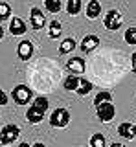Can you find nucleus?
Masks as SVG:
<instances>
[{
  "label": "nucleus",
  "mask_w": 136,
  "mask_h": 147,
  "mask_svg": "<svg viewBox=\"0 0 136 147\" xmlns=\"http://www.w3.org/2000/svg\"><path fill=\"white\" fill-rule=\"evenodd\" d=\"M46 110H48V99L44 96H39L31 103V107L26 110V118L30 123H40L42 118L46 116Z\"/></svg>",
  "instance_id": "1"
},
{
  "label": "nucleus",
  "mask_w": 136,
  "mask_h": 147,
  "mask_svg": "<svg viewBox=\"0 0 136 147\" xmlns=\"http://www.w3.org/2000/svg\"><path fill=\"white\" fill-rule=\"evenodd\" d=\"M31 98H33V92H31L30 86H26V85H17L15 88L11 90V99L15 101L17 105H26V103H30Z\"/></svg>",
  "instance_id": "2"
},
{
  "label": "nucleus",
  "mask_w": 136,
  "mask_h": 147,
  "mask_svg": "<svg viewBox=\"0 0 136 147\" xmlns=\"http://www.w3.org/2000/svg\"><path fill=\"white\" fill-rule=\"evenodd\" d=\"M96 110H98V118L101 119L103 123H108V121H112V119H114L116 109H114V103H112V99L98 103V105H96Z\"/></svg>",
  "instance_id": "3"
},
{
  "label": "nucleus",
  "mask_w": 136,
  "mask_h": 147,
  "mask_svg": "<svg viewBox=\"0 0 136 147\" xmlns=\"http://www.w3.org/2000/svg\"><path fill=\"white\" fill-rule=\"evenodd\" d=\"M19 134H20V129L17 127L15 123H7V125H4L2 131H0V144L11 145L13 142H17Z\"/></svg>",
  "instance_id": "4"
},
{
  "label": "nucleus",
  "mask_w": 136,
  "mask_h": 147,
  "mask_svg": "<svg viewBox=\"0 0 136 147\" xmlns=\"http://www.w3.org/2000/svg\"><path fill=\"white\" fill-rule=\"evenodd\" d=\"M70 123V112L66 109H55L50 116V125L52 127H57V129H63Z\"/></svg>",
  "instance_id": "5"
},
{
  "label": "nucleus",
  "mask_w": 136,
  "mask_h": 147,
  "mask_svg": "<svg viewBox=\"0 0 136 147\" xmlns=\"http://www.w3.org/2000/svg\"><path fill=\"white\" fill-rule=\"evenodd\" d=\"M103 24L108 31H116L120 30L121 24H123V18H121L120 11H116V9H110V11H107L105 18H103Z\"/></svg>",
  "instance_id": "6"
},
{
  "label": "nucleus",
  "mask_w": 136,
  "mask_h": 147,
  "mask_svg": "<svg viewBox=\"0 0 136 147\" xmlns=\"http://www.w3.org/2000/svg\"><path fill=\"white\" fill-rule=\"evenodd\" d=\"M30 22H31V28L33 30H42L44 24H46V17L42 15V11H40L39 7H31L30 11Z\"/></svg>",
  "instance_id": "7"
},
{
  "label": "nucleus",
  "mask_w": 136,
  "mask_h": 147,
  "mask_svg": "<svg viewBox=\"0 0 136 147\" xmlns=\"http://www.w3.org/2000/svg\"><path fill=\"white\" fill-rule=\"evenodd\" d=\"M98 44H99V37L98 35H87V37H83L79 48H81L83 53H90V52H94V50L98 48Z\"/></svg>",
  "instance_id": "8"
},
{
  "label": "nucleus",
  "mask_w": 136,
  "mask_h": 147,
  "mask_svg": "<svg viewBox=\"0 0 136 147\" xmlns=\"http://www.w3.org/2000/svg\"><path fill=\"white\" fill-rule=\"evenodd\" d=\"M17 55H19V59H22V61H30L31 55H33V42L31 40H22V42H19Z\"/></svg>",
  "instance_id": "9"
},
{
  "label": "nucleus",
  "mask_w": 136,
  "mask_h": 147,
  "mask_svg": "<svg viewBox=\"0 0 136 147\" xmlns=\"http://www.w3.org/2000/svg\"><path fill=\"white\" fill-rule=\"evenodd\" d=\"M118 134L123 140H136V125L134 123H120L118 125Z\"/></svg>",
  "instance_id": "10"
},
{
  "label": "nucleus",
  "mask_w": 136,
  "mask_h": 147,
  "mask_svg": "<svg viewBox=\"0 0 136 147\" xmlns=\"http://www.w3.org/2000/svg\"><path fill=\"white\" fill-rule=\"evenodd\" d=\"M26 31H28L26 22L22 20V18H19V17H13L11 18V24H9V33L11 35H24Z\"/></svg>",
  "instance_id": "11"
},
{
  "label": "nucleus",
  "mask_w": 136,
  "mask_h": 147,
  "mask_svg": "<svg viewBox=\"0 0 136 147\" xmlns=\"http://www.w3.org/2000/svg\"><path fill=\"white\" fill-rule=\"evenodd\" d=\"M66 68L72 74H83L85 72V59L83 57H72V59H68Z\"/></svg>",
  "instance_id": "12"
},
{
  "label": "nucleus",
  "mask_w": 136,
  "mask_h": 147,
  "mask_svg": "<svg viewBox=\"0 0 136 147\" xmlns=\"http://www.w3.org/2000/svg\"><path fill=\"white\" fill-rule=\"evenodd\" d=\"M101 13V4L98 0H90L87 6V17L88 18H98V15Z\"/></svg>",
  "instance_id": "13"
},
{
  "label": "nucleus",
  "mask_w": 136,
  "mask_h": 147,
  "mask_svg": "<svg viewBox=\"0 0 136 147\" xmlns=\"http://www.w3.org/2000/svg\"><path fill=\"white\" fill-rule=\"evenodd\" d=\"M75 50V40L72 39V37H68V39H65L61 44H59V53L65 55V53H70Z\"/></svg>",
  "instance_id": "14"
},
{
  "label": "nucleus",
  "mask_w": 136,
  "mask_h": 147,
  "mask_svg": "<svg viewBox=\"0 0 136 147\" xmlns=\"http://www.w3.org/2000/svg\"><path fill=\"white\" fill-rule=\"evenodd\" d=\"M92 83H90L88 79H83V77H79V86H77V94L79 96H87V94H90V92H92Z\"/></svg>",
  "instance_id": "15"
},
{
  "label": "nucleus",
  "mask_w": 136,
  "mask_h": 147,
  "mask_svg": "<svg viewBox=\"0 0 136 147\" xmlns=\"http://www.w3.org/2000/svg\"><path fill=\"white\" fill-rule=\"evenodd\" d=\"M81 7H83L81 0H68V4H66V11H68V15H79Z\"/></svg>",
  "instance_id": "16"
},
{
  "label": "nucleus",
  "mask_w": 136,
  "mask_h": 147,
  "mask_svg": "<svg viewBox=\"0 0 136 147\" xmlns=\"http://www.w3.org/2000/svg\"><path fill=\"white\" fill-rule=\"evenodd\" d=\"M77 86H79V77L77 76H68L66 79H65V88L66 90L75 92V90H77Z\"/></svg>",
  "instance_id": "17"
},
{
  "label": "nucleus",
  "mask_w": 136,
  "mask_h": 147,
  "mask_svg": "<svg viewBox=\"0 0 136 147\" xmlns=\"http://www.w3.org/2000/svg\"><path fill=\"white\" fill-rule=\"evenodd\" d=\"M61 22L59 20H52L50 22V31H48V35L52 37V39H59L61 37Z\"/></svg>",
  "instance_id": "18"
},
{
  "label": "nucleus",
  "mask_w": 136,
  "mask_h": 147,
  "mask_svg": "<svg viewBox=\"0 0 136 147\" xmlns=\"http://www.w3.org/2000/svg\"><path fill=\"white\" fill-rule=\"evenodd\" d=\"M44 6H46V9L50 13H57L61 11V0H44Z\"/></svg>",
  "instance_id": "19"
},
{
  "label": "nucleus",
  "mask_w": 136,
  "mask_h": 147,
  "mask_svg": "<svg viewBox=\"0 0 136 147\" xmlns=\"http://www.w3.org/2000/svg\"><path fill=\"white\" fill-rule=\"evenodd\" d=\"M11 15V6L7 2H0V20H7Z\"/></svg>",
  "instance_id": "20"
},
{
  "label": "nucleus",
  "mask_w": 136,
  "mask_h": 147,
  "mask_svg": "<svg viewBox=\"0 0 136 147\" xmlns=\"http://www.w3.org/2000/svg\"><path fill=\"white\" fill-rule=\"evenodd\" d=\"M90 145L92 147H103L105 145V136H103L101 132H96V134L90 138Z\"/></svg>",
  "instance_id": "21"
},
{
  "label": "nucleus",
  "mask_w": 136,
  "mask_h": 147,
  "mask_svg": "<svg viewBox=\"0 0 136 147\" xmlns=\"http://www.w3.org/2000/svg\"><path fill=\"white\" fill-rule=\"evenodd\" d=\"M125 42L127 44H136V28H129L125 31Z\"/></svg>",
  "instance_id": "22"
},
{
  "label": "nucleus",
  "mask_w": 136,
  "mask_h": 147,
  "mask_svg": "<svg viewBox=\"0 0 136 147\" xmlns=\"http://www.w3.org/2000/svg\"><path fill=\"white\" fill-rule=\"evenodd\" d=\"M108 99H112V94H110V92H98L96 98H94V105L101 103V101H108Z\"/></svg>",
  "instance_id": "23"
},
{
  "label": "nucleus",
  "mask_w": 136,
  "mask_h": 147,
  "mask_svg": "<svg viewBox=\"0 0 136 147\" xmlns=\"http://www.w3.org/2000/svg\"><path fill=\"white\" fill-rule=\"evenodd\" d=\"M0 105H7V96L4 94L2 88H0Z\"/></svg>",
  "instance_id": "24"
},
{
  "label": "nucleus",
  "mask_w": 136,
  "mask_h": 147,
  "mask_svg": "<svg viewBox=\"0 0 136 147\" xmlns=\"http://www.w3.org/2000/svg\"><path fill=\"white\" fill-rule=\"evenodd\" d=\"M131 63H133V66H131V70H133V74H136V52L131 55Z\"/></svg>",
  "instance_id": "25"
},
{
  "label": "nucleus",
  "mask_w": 136,
  "mask_h": 147,
  "mask_svg": "<svg viewBox=\"0 0 136 147\" xmlns=\"http://www.w3.org/2000/svg\"><path fill=\"white\" fill-rule=\"evenodd\" d=\"M2 37H4V28L0 26V39H2Z\"/></svg>",
  "instance_id": "26"
}]
</instances>
